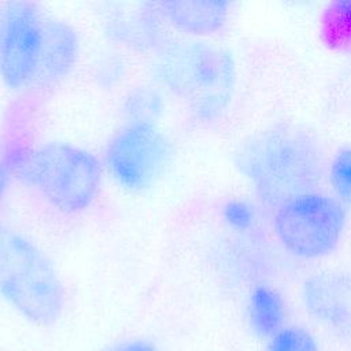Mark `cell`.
Instances as JSON below:
<instances>
[{
	"label": "cell",
	"mask_w": 351,
	"mask_h": 351,
	"mask_svg": "<svg viewBox=\"0 0 351 351\" xmlns=\"http://www.w3.org/2000/svg\"><path fill=\"white\" fill-rule=\"evenodd\" d=\"M0 293L25 318L51 325L62 315V282L43 251L18 230L0 223Z\"/></svg>",
	"instance_id": "cell-1"
},
{
	"label": "cell",
	"mask_w": 351,
	"mask_h": 351,
	"mask_svg": "<svg viewBox=\"0 0 351 351\" xmlns=\"http://www.w3.org/2000/svg\"><path fill=\"white\" fill-rule=\"evenodd\" d=\"M158 74L202 119L217 118L226 108L234 85V64L229 53L196 41L169 47L160 58Z\"/></svg>",
	"instance_id": "cell-2"
},
{
	"label": "cell",
	"mask_w": 351,
	"mask_h": 351,
	"mask_svg": "<svg viewBox=\"0 0 351 351\" xmlns=\"http://www.w3.org/2000/svg\"><path fill=\"white\" fill-rule=\"evenodd\" d=\"M243 169L259 196L280 206L296 195L308 192V186L319 174V158L302 133L274 130L247 148Z\"/></svg>",
	"instance_id": "cell-3"
},
{
	"label": "cell",
	"mask_w": 351,
	"mask_h": 351,
	"mask_svg": "<svg viewBox=\"0 0 351 351\" xmlns=\"http://www.w3.org/2000/svg\"><path fill=\"white\" fill-rule=\"evenodd\" d=\"M22 177L55 208L78 213L95 200L101 167L90 152L60 143L45 144L21 162Z\"/></svg>",
	"instance_id": "cell-4"
},
{
	"label": "cell",
	"mask_w": 351,
	"mask_h": 351,
	"mask_svg": "<svg viewBox=\"0 0 351 351\" xmlns=\"http://www.w3.org/2000/svg\"><path fill=\"white\" fill-rule=\"evenodd\" d=\"M274 232L292 255L317 259L330 254L339 244L344 226L343 204L321 192H303L278 206Z\"/></svg>",
	"instance_id": "cell-5"
},
{
	"label": "cell",
	"mask_w": 351,
	"mask_h": 351,
	"mask_svg": "<svg viewBox=\"0 0 351 351\" xmlns=\"http://www.w3.org/2000/svg\"><path fill=\"white\" fill-rule=\"evenodd\" d=\"M173 148L152 122H130L108 144L106 162L119 185L130 191L152 186L169 169Z\"/></svg>",
	"instance_id": "cell-6"
},
{
	"label": "cell",
	"mask_w": 351,
	"mask_h": 351,
	"mask_svg": "<svg viewBox=\"0 0 351 351\" xmlns=\"http://www.w3.org/2000/svg\"><path fill=\"white\" fill-rule=\"evenodd\" d=\"M44 22L34 4H7L1 19L0 74L12 89L33 84L43 45Z\"/></svg>",
	"instance_id": "cell-7"
},
{
	"label": "cell",
	"mask_w": 351,
	"mask_h": 351,
	"mask_svg": "<svg viewBox=\"0 0 351 351\" xmlns=\"http://www.w3.org/2000/svg\"><path fill=\"white\" fill-rule=\"evenodd\" d=\"M303 300L308 314L339 335H351V276L321 271L304 281Z\"/></svg>",
	"instance_id": "cell-8"
},
{
	"label": "cell",
	"mask_w": 351,
	"mask_h": 351,
	"mask_svg": "<svg viewBox=\"0 0 351 351\" xmlns=\"http://www.w3.org/2000/svg\"><path fill=\"white\" fill-rule=\"evenodd\" d=\"M78 55L75 32L60 21L44 22L43 45L33 84L48 88L73 69Z\"/></svg>",
	"instance_id": "cell-9"
},
{
	"label": "cell",
	"mask_w": 351,
	"mask_h": 351,
	"mask_svg": "<svg viewBox=\"0 0 351 351\" xmlns=\"http://www.w3.org/2000/svg\"><path fill=\"white\" fill-rule=\"evenodd\" d=\"M160 12L178 30L189 34H213L228 19V3L177 0L160 3Z\"/></svg>",
	"instance_id": "cell-10"
},
{
	"label": "cell",
	"mask_w": 351,
	"mask_h": 351,
	"mask_svg": "<svg viewBox=\"0 0 351 351\" xmlns=\"http://www.w3.org/2000/svg\"><path fill=\"white\" fill-rule=\"evenodd\" d=\"M247 315L254 335L270 340L285 328L287 306L276 288L259 284L250 292Z\"/></svg>",
	"instance_id": "cell-11"
},
{
	"label": "cell",
	"mask_w": 351,
	"mask_h": 351,
	"mask_svg": "<svg viewBox=\"0 0 351 351\" xmlns=\"http://www.w3.org/2000/svg\"><path fill=\"white\" fill-rule=\"evenodd\" d=\"M321 33L330 48L351 51V0H337L326 7Z\"/></svg>",
	"instance_id": "cell-12"
},
{
	"label": "cell",
	"mask_w": 351,
	"mask_h": 351,
	"mask_svg": "<svg viewBox=\"0 0 351 351\" xmlns=\"http://www.w3.org/2000/svg\"><path fill=\"white\" fill-rule=\"evenodd\" d=\"M265 351H319L315 337L304 328L285 326L267 340Z\"/></svg>",
	"instance_id": "cell-13"
},
{
	"label": "cell",
	"mask_w": 351,
	"mask_h": 351,
	"mask_svg": "<svg viewBox=\"0 0 351 351\" xmlns=\"http://www.w3.org/2000/svg\"><path fill=\"white\" fill-rule=\"evenodd\" d=\"M329 182L337 200L351 206V147L340 149L332 159Z\"/></svg>",
	"instance_id": "cell-14"
},
{
	"label": "cell",
	"mask_w": 351,
	"mask_h": 351,
	"mask_svg": "<svg viewBox=\"0 0 351 351\" xmlns=\"http://www.w3.org/2000/svg\"><path fill=\"white\" fill-rule=\"evenodd\" d=\"M126 110L133 117L132 122H151L160 111V100L151 92H137L129 99Z\"/></svg>",
	"instance_id": "cell-15"
},
{
	"label": "cell",
	"mask_w": 351,
	"mask_h": 351,
	"mask_svg": "<svg viewBox=\"0 0 351 351\" xmlns=\"http://www.w3.org/2000/svg\"><path fill=\"white\" fill-rule=\"evenodd\" d=\"M225 221L237 230H245L252 226L255 221V211L244 200H230L223 207Z\"/></svg>",
	"instance_id": "cell-16"
},
{
	"label": "cell",
	"mask_w": 351,
	"mask_h": 351,
	"mask_svg": "<svg viewBox=\"0 0 351 351\" xmlns=\"http://www.w3.org/2000/svg\"><path fill=\"white\" fill-rule=\"evenodd\" d=\"M112 351H156L151 344L144 341H132L114 348Z\"/></svg>",
	"instance_id": "cell-17"
},
{
	"label": "cell",
	"mask_w": 351,
	"mask_h": 351,
	"mask_svg": "<svg viewBox=\"0 0 351 351\" xmlns=\"http://www.w3.org/2000/svg\"><path fill=\"white\" fill-rule=\"evenodd\" d=\"M7 181H8V169H7V165L4 163V160L0 158V197L4 193Z\"/></svg>",
	"instance_id": "cell-18"
},
{
	"label": "cell",
	"mask_w": 351,
	"mask_h": 351,
	"mask_svg": "<svg viewBox=\"0 0 351 351\" xmlns=\"http://www.w3.org/2000/svg\"><path fill=\"white\" fill-rule=\"evenodd\" d=\"M0 38H1V19H0Z\"/></svg>",
	"instance_id": "cell-19"
}]
</instances>
